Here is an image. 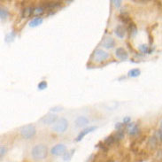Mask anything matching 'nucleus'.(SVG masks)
Here are the masks:
<instances>
[{"mask_svg": "<svg viewBox=\"0 0 162 162\" xmlns=\"http://www.w3.org/2000/svg\"><path fill=\"white\" fill-rule=\"evenodd\" d=\"M47 154H48L47 146L43 144H36L31 150V156H32L33 159L36 161L43 160L47 157Z\"/></svg>", "mask_w": 162, "mask_h": 162, "instance_id": "nucleus-1", "label": "nucleus"}, {"mask_svg": "<svg viewBox=\"0 0 162 162\" xmlns=\"http://www.w3.org/2000/svg\"><path fill=\"white\" fill-rule=\"evenodd\" d=\"M36 134V127L33 124H28L21 129V135L25 138V139H31L33 138Z\"/></svg>", "mask_w": 162, "mask_h": 162, "instance_id": "nucleus-2", "label": "nucleus"}, {"mask_svg": "<svg viewBox=\"0 0 162 162\" xmlns=\"http://www.w3.org/2000/svg\"><path fill=\"white\" fill-rule=\"evenodd\" d=\"M68 127V122L65 118H60L52 126V130L57 133H64Z\"/></svg>", "mask_w": 162, "mask_h": 162, "instance_id": "nucleus-3", "label": "nucleus"}, {"mask_svg": "<svg viewBox=\"0 0 162 162\" xmlns=\"http://www.w3.org/2000/svg\"><path fill=\"white\" fill-rule=\"evenodd\" d=\"M93 57H94V60L96 62H103L104 60H106L108 58H109V53L101 50V49H97L95 50L94 53H93Z\"/></svg>", "mask_w": 162, "mask_h": 162, "instance_id": "nucleus-4", "label": "nucleus"}, {"mask_svg": "<svg viewBox=\"0 0 162 162\" xmlns=\"http://www.w3.org/2000/svg\"><path fill=\"white\" fill-rule=\"evenodd\" d=\"M66 152H67V147L62 144H58L50 149V153L54 156H62Z\"/></svg>", "mask_w": 162, "mask_h": 162, "instance_id": "nucleus-5", "label": "nucleus"}, {"mask_svg": "<svg viewBox=\"0 0 162 162\" xmlns=\"http://www.w3.org/2000/svg\"><path fill=\"white\" fill-rule=\"evenodd\" d=\"M62 2H56V1H52V2H43L42 4V6L50 12H52V10H57L58 8L61 7Z\"/></svg>", "mask_w": 162, "mask_h": 162, "instance_id": "nucleus-6", "label": "nucleus"}, {"mask_svg": "<svg viewBox=\"0 0 162 162\" xmlns=\"http://www.w3.org/2000/svg\"><path fill=\"white\" fill-rule=\"evenodd\" d=\"M58 121V117L56 114H48L46 115H44L43 118H41L40 122L43 124H46V125H50L52 123H55Z\"/></svg>", "mask_w": 162, "mask_h": 162, "instance_id": "nucleus-7", "label": "nucleus"}, {"mask_svg": "<svg viewBox=\"0 0 162 162\" xmlns=\"http://www.w3.org/2000/svg\"><path fill=\"white\" fill-rule=\"evenodd\" d=\"M127 129H128L127 131H128V133H129V136H136L139 132L138 125L136 122H131V123L128 124Z\"/></svg>", "mask_w": 162, "mask_h": 162, "instance_id": "nucleus-8", "label": "nucleus"}, {"mask_svg": "<svg viewBox=\"0 0 162 162\" xmlns=\"http://www.w3.org/2000/svg\"><path fill=\"white\" fill-rule=\"evenodd\" d=\"M102 45L103 47H104L105 49H112L114 47L115 45V41L113 37H110V36H108V37H105L103 42H102Z\"/></svg>", "mask_w": 162, "mask_h": 162, "instance_id": "nucleus-9", "label": "nucleus"}, {"mask_svg": "<svg viewBox=\"0 0 162 162\" xmlns=\"http://www.w3.org/2000/svg\"><path fill=\"white\" fill-rule=\"evenodd\" d=\"M115 55L118 59L122 60H125L129 58V54L128 52L122 47H119L116 49L115 50Z\"/></svg>", "mask_w": 162, "mask_h": 162, "instance_id": "nucleus-10", "label": "nucleus"}, {"mask_svg": "<svg viewBox=\"0 0 162 162\" xmlns=\"http://www.w3.org/2000/svg\"><path fill=\"white\" fill-rule=\"evenodd\" d=\"M97 129V127H95V126H92V127H89V128H87V129H84L83 130H82L80 133H79V135L77 136V137L75 138V141L76 142H79V141H81L87 134H89V133H90V132H92V131H94L95 129Z\"/></svg>", "mask_w": 162, "mask_h": 162, "instance_id": "nucleus-11", "label": "nucleus"}, {"mask_svg": "<svg viewBox=\"0 0 162 162\" xmlns=\"http://www.w3.org/2000/svg\"><path fill=\"white\" fill-rule=\"evenodd\" d=\"M88 123H89V119L85 116H79L75 120V126L78 128L85 127Z\"/></svg>", "mask_w": 162, "mask_h": 162, "instance_id": "nucleus-12", "label": "nucleus"}, {"mask_svg": "<svg viewBox=\"0 0 162 162\" xmlns=\"http://www.w3.org/2000/svg\"><path fill=\"white\" fill-rule=\"evenodd\" d=\"M104 144L107 146V147H110V146H113L114 144H115L116 143H118V141L116 140V138L114 137V135H111L109 136H107L104 141Z\"/></svg>", "mask_w": 162, "mask_h": 162, "instance_id": "nucleus-13", "label": "nucleus"}, {"mask_svg": "<svg viewBox=\"0 0 162 162\" xmlns=\"http://www.w3.org/2000/svg\"><path fill=\"white\" fill-rule=\"evenodd\" d=\"M115 35L119 37V38H123L125 36L126 34V29L122 26V25H118L115 28Z\"/></svg>", "mask_w": 162, "mask_h": 162, "instance_id": "nucleus-14", "label": "nucleus"}, {"mask_svg": "<svg viewBox=\"0 0 162 162\" xmlns=\"http://www.w3.org/2000/svg\"><path fill=\"white\" fill-rule=\"evenodd\" d=\"M34 11H35V8L31 7V6H28L26 8H24L22 10V17L23 18H28L31 15L34 14Z\"/></svg>", "mask_w": 162, "mask_h": 162, "instance_id": "nucleus-15", "label": "nucleus"}, {"mask_svg": "<svg viewBox=\"0 0 162 162\" xmlns=\"http://www.w3.org/2000/svg\"><path fill=\"white\" fill-rule=\"evenodd\" d=\"M43 18H41V17H36V18H34V19L29 22V27H31V28H36V27L41 25V24L43 23Z\"/></svg>", "mask_w": 162, "mask_h": 162, "instance_id": "nucleus-16", "label": "nucleus"}, {"mask_svg": "<svg viewBox=\"0 0 162 162\" xmlns=\"http://www.w3.org/2000/svg\"><path fill=\"white\" fill-rule=\"evenodd\" d=\"M128 29H129V35H130L131 36H135L137 34V28H136V24H135V23H133V22H131V23H129V26H128Z\"/></svg>", "mask_w": 162, "mask_h": 162, "instance_id": "nucleus-17", "label": "nucleus"}, {"mask_svg": "<svg viewBox=\"0 0 162 162\" xmlns=\"http://www.w3.org/2000/svg\"><path fill=\"white\" fill-rule=\"evenodd\" d=\"M119 18H120L121 21L122 23H124V24H128L129 25V23H131V19H130V17L127 14H122L119 16Z\"/></svg>", "mask_w": 162, "mask_h": 162, "instance_id": "nucleus-18", "label": "nucleus"}, {"mask_svg": "<svg viewBox=\"0 0 162 162\" xmlns=\"http://www.w3.org/2000/svg\"><path fill=\"white\" fill-rule=\"evenodd\" d=\"M141 75V70L139 68H134V69H131L129 72V77H132V78H136V77H138L139 75Z\"/></svg>", "mask_w": 162, "mask_h": 162, "instance_id": "nucleus-19", "label": "nucleus"}, {"mask_svg": "<svg viewBox=\"0 0 162 162\" xmlns=\"http://www.w3.org/2000/svg\"><path fill=\"white\" fill-rule=\"evenodd\" d=\"M139 50L142 53H151V51H152V49H151L146 44H141L139 46Z\"/></svg>", "mask_w": 162, "mask_h": 162, "instance_id": "nucleus-20", "label": "nucleus"}, {"mask_svg": "<svg viewBox=\"0 0 162 162\" xmlns=\"http://www.w3.org/2000/svg\"><path fill=\"white\" fill-rule=\"evenodd\" d=\"M114 137L116 138V140L118 142H120L121 140H122L124 138V130L123 129H121V130H117L116 133L114 135Z\"/></svg>", "mask_w": 162, "mask_h": 162, "instance_id": "nucleus-21", "label": "nucleus"}, {"mask_svg": "<svg viewBox=\"0 0 162 162\" xmlns=\"http://www.w3.org/2000/svg\"><path fill=\"white\" fill-rule=\"evenodd\" d=\"M7 17H8V11L6 8L1 7L0 8V18H1L2 21H5Z\"/></svg>", "mask_w": 162, "mask_h": 162, "instance_id": "nucleus-22", "label": "nucleus"}, {"mask_svg": "<svg viewBox=\"0 0 162 162\" xmlns=\"http://www.w3.org/2000/svg\"><path fill=\"white\" fill-rule=\"evenodd\" d=\"M44 11H45V9L41 6H38V7H36L35 8V11H34V15H36V16H40V15H42L43 13H44Z\"/></svg>", "mask_w": 162, "mask_h": 162, "instance_id": "nucleus-23", "label": "nucleus"}, {"mask_svg": "<svg viewBox=\"0 0 162 162\" xmlns=\"http://www.w3.org/2000/svg\"><path fill=\"white\" fill-rule=\"evenodd\" d=\"M14 37H15V32H14V31H13V32H11L10 34H8V35L6 36V41L7 43H11V42H13V41H14Z\"/></svg>", "mask_w": 162, "mask_h": 162, "instance_id": "nucleus-24", "label": "nucleus"}, {"mask_svg": "<svg viewBox=\"0 0 162 162\" xmlns=\"http://www.w3.org/2000/svg\"><path fill=\"white\" fill-rule=\"evenodd\" d=\"M47 86H48V84H47V82L46 81H42V82H40L39 83H38V89L40 90H45L46 88H47Z\"/></svg>", "mask_w": 162, "mask_h": 162, "instance_id": "nucleus-25", "label": "nucleus"}, {"mask_svg": "<svg viewBox=\"0 0 162 162\" xmlns=\"http://www.w3.org/2000/svg\"><path fill=\"white\" fill-rule=\"evenodd\" d=\"M97 147L102 151H104V152H107V151H108V147L104 144V143H98V144H97Z\"/></svg>", "mask_w": 162, "mask_h": 162, "instance_id": "nucleus-26", "label": "nucleus"}, {"mask_svg": "<svg viewBox=\"0 0 162 162\" xmlns=\"http://www.w3.org/2000/svg\"><path fill=\"white\" fill-rule=\"evenodd\" d=\"M74 152H75V150H72L70 153H69L68 151H67V152L64 154V156H63L64 160H65V161H66V160H69V159L71 158V157H72V155H73Z\"/></svg>", "mask_w": 162, "mask_h": 162, "instance_id": "nucleus-27", "label": "nucleus"}, {"mask_svg": "<svg viewBox=\"0 0 162 162\" xmlns=\"http://www.w3.org/2000/svg\"><path fill=\"white\" fill-rule=\"evenodd\" d=\"M123 126H124V123H122V122H117L115 124V129L116 130H121V129H123Z\"/></svg>", "mask_w": 162, "mask_h": 162, "instance_id": "nucleus-28", "label": "nucleus"}, {"mask_svg": "<svg viewBox=\"0 0 162 162\" xmlns=\"http://www.w3.org/2000/svg\"><path fill=\"white\" fill-rule=\"evenodd\" d=\"M62 110V108L61 107H60V106H55V107H52V108H50V112H60V111H61Z\"/></svg>", "mask_w": 162, "mask_h": 162, "instance_id": "nucleus-29", "label": "nucleus"}, {"mask_svg": "<svg viewBox=\"0 0 162 162\" xmlns=\"http://www.w3.org/2000/svg\"><path fill=\"white\" fill-rule=\"evenodd\" d=\"M158 135H159V138H160V142H162V121L160 122V125H159V129L158 130Z\"/></svg>", "mask_w": 162, "mask_h": 162, "instance_id": "nucleus-30", "label": "nucleus"}, {"mask_svg": "<svg viewBox=\"0 0 162 162\" xmlns=\"http://www.w3.org/2000/svg\"><path fill=\"white\" fill-rule=\"evenodd\" d=\"M130 122H131V119H130V117L129 116H126V117H124L123 118V123L124 124H129L130 123Z\"/></svg>", "mask_w": 162, "mask_h": 162, "instance_id": "nucleus-31", "label": "nucleus"}, {"mask_svg": "<svg viewBox=\"0 0 162 162\" xmlns=\"http://www.w3.org/2000/svg\"><path fill=\"white\" fill-rule=\"evenodd\" d=\"M113 3H114V6L115 7H120L121 6V5H122V1H120V0H117V1H112Z\"/></svg>", "mask_w": 162, "mask_h": 162, "instance_id": "nucleus-32", "label": "nucleus"}, {"mask_svg": "<svg viewBox=\"0 0 162 162\" xmlns=\"http://www.w3.org/2000/svg\"><path fill=\"white\" fill-rule=\"evenodd\" d=\"M157 158H158V159L162 160V150L158 151V152H157Z\"/></svg>", "mask_w": 162, "mask_h": 162, "instance_id": "nucleus-33", "label": "nucleus"}, {"mask_svg": "<svg viewBox=\"0 0 162 162\" xmlns=\"http://www.w3.org/2000/svg\"><path fill=\"white\" fill-rule=\"evenodd\" d=\"M5 153H6V147L5 146H1V158H3Z\"/></svg>", "mask_w": 162, "mask_h": 162, "instance_id": "nucleus-34", "label": "nucleus"}, {"mask_svg": "<svg viewBox=\"0 0 162 162\" xmlns=\"http://www.w3.org/2000/svg\"><path fill=\"white\" fill-rule=\"evenodd\" d=\"M135 3H138V4H146L148 1H140V0H138V1H133Z\"/></svg>", "mask_w": 162, "mask_h": 162, "instance_id": "nucleus-35", "label": "nucleus"}]
</instances>
